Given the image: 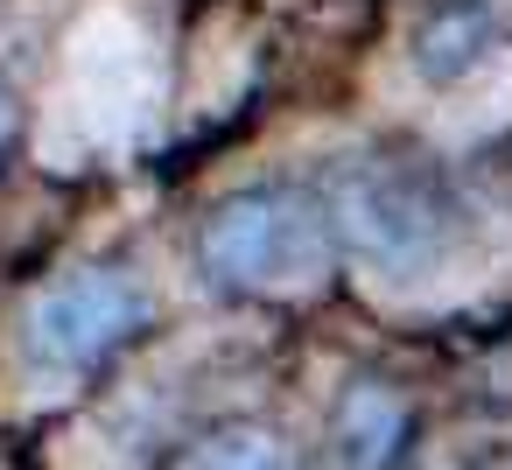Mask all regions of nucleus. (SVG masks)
I'll list each match as a JSON object with an SVG mask.
<instances>
[{
	"label": "nucleus",
	"instance_id": "obj_1",
	"mask_svg": "<svg viewBox=\"0 0 512 470\" xmlns=\"http://www.w3.org/2000/svg\"><path fill=\"white\" fill-rule=\"evenodd\" d=\"M337 253L330 204L302 183H246L218 197L197 225V274L232 295L309 288Z\"/></svg>",
	"mask_w": 512,
	"mask_h": 470
},
{
	"label": "nucleus",
	"instance_id": "obj_3",
	"mask_svg": "<svg viewBox=\"0 0 512 470\" xmlns=\"http://www.w3.org/2000/svg\"><path fill=\"white\" fill-rule=\"evenodd\" d=\"M141 330H148V288L127 267H78L29 302L22 351L36 372H92Z\"/></svg>",
	"mask_w": 512,
	"mask_h": 470
},
{
	"label": "nucleus",
	"instance_id": "obj_5",
	"mask_svg": "<svg viewBox=\"0 0 512 470\" xmlns=\"http://www.w3.org/2000/svg\"><path fill=\"white\" fill-rule=\"evenodd\" d=\"M400 428H407V407L386 386H351L337 407V449L351 456V470H379L400 449Z\"/></svg>",
	"mask_w": 512,
	"mask_h": 470
},
{
	"label": "nucleus",
	"instance_id": "obj_7",
	"mask_svg": "<svg viewBox=\"0 0 512 470\" xmlns=\"http://www.w3.org/2000/svg\"><path fill=\"white\" fill-rule=\"evenodd\" d=\"M15 141H22V106H15V92H8V85H0V169H8Z\"/></svg>",
	"mask_w": 512,
	"mask_h": 470
},
{
	"label": "nucleus",
	"instance_id": "obj_4",
	"mask_svg": "<svg viewBox=\"0 0 512 470\" xmlns=\"http://www.w3.org/2000/svg\"><path fill=\"white\" fill-rule=\"evenodd\" d=\"M484 50H491V8L484 0H435V8L421 15V29H414V64L435 85L463 78Z\"/></svg>",
	"mask_w": 512,
	"mask_h": 470
},
{
	"label": "nucleus",
	"instance_id": "obj_2",
	"mask_svg": "<svg viewBox=\"0 0 512 470\" xmlns=\"http://www.w3.org/2000/svg\"><path fill=\"white\" fill-rule=\"evenodd\" d=\"M323 204H330L337 246H351L379 274H428L463 225L449 176L428 169L421 155H351Z\"/></svg>",
	"mask_w": 512,
	"mask_h": 470
},
{
	"label": "nucleus",
	"instance_id": "obj_6",
	"mask_svg": "<svg viewBox=\"0 0 512 470\" xmlns=\"http://www.w3.org/2000/svg\"><path fill=\"white\" fill-rule=\"evenodd\" d=\"M176 470H295V456H288V442L267 435V428H218V435H204Z\"/></svg>",
	"mask_w": 512,
	"mask_h": 470
}]
</instances>
